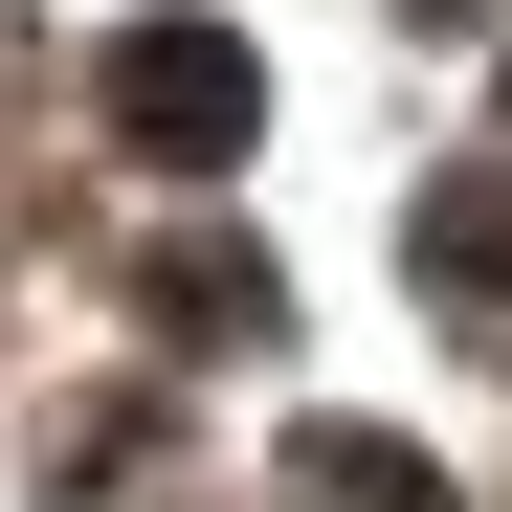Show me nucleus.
Masks as SVG:
<instances>
[{
  "label": "nucleus",
  "instance_id": "nucleus-1",
  "mask_svg": "<svg viewBox=\"0 0 512 512\" xmlns=\"http://www.w3.org/2000/svg\"><path fill=\"white\" fill-rule=\"evenodd\" d=\"M112 112H134V134H245V45H201V23H156V45L112 67Z\"/></svg>",
  "mask_w": 512,
  "mask_h": 512
}]
</instances>
